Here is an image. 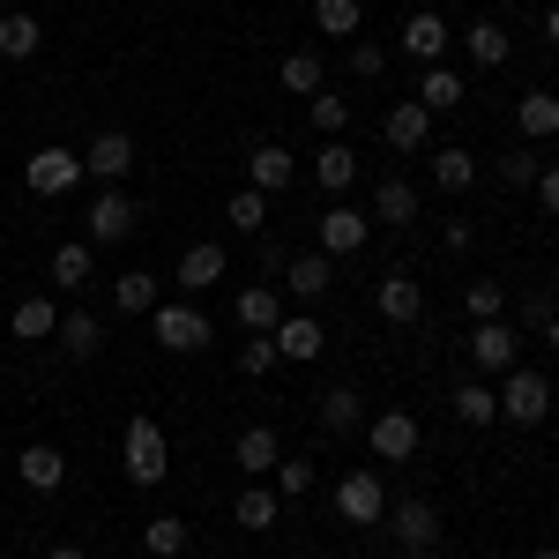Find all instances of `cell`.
I'll list each match as a JSON object with an SVG mask.
<instances>
[{
	"label": "cell",
	"instance_id": "obj_1",
	"mask_svg": "<svg viewBox=\"0 0 559 559\" xmlns=\"http://www.w3.org/2000/svg\"><path fill=\"white\" fill-rule=\"evenodd\" d=\"M120 463H128V485H165V471H173V440H165V426H157V418H128V432H120Z\"/></svg>",
	"mask_w": 559,
	"mask_h": 559
},
{
	"label": "cell",
	"instance_id": "obj_2",
	"mask_svg": "<svg viewBox=\"0 0 559 559\" xmlns=\"http://www.w3.org/2000/svg\"><path fill=\"white\" fill-rule=\"evenodd\" d=\"M23 187H31L38 202H52V194H75V187H83V150H60V142L31 150V157H23Z\"/></svg>",
	"mask_w": 559,
	"mask_h": 559
},
{
	"label": "cell",
	"instance_id": "obj_3",
	"mask_svg": "<svg viewBox=\"0 0 559 559\" xmlns=\"http://www.w3.org/2000/svg\"><path fill=\"white\" fill-rule=\"evenodd\" d=\"M500 418H508V426H545V418H552V381L530 373V366L500 373Z\"/></svg>",
	"mask_w": 559,
	"mask_h": 559
},
{
	"label": "cell",
	"instance_id": "obj_4",
	"mask_svg": "<svg viewBox=\"0 0 559 559\" xmlns=\"http://www.w3.org/2000/svg\"><path fill=\"white\" fill-rule=\"evenodd\" d=\"M150 336L165 350H210V313L202 306H187V299H157V313H150Z\"/></svg>",
	"mask_w": 559,
	"mask_h": 559
},
{
	"label": "cell",
	"instance_id": "obj_5",
	"mask_svg": "<svg viewBox=\"0 0 559 559\" xmlns=\"http://www.w3.org/2000/svg\"><path fill=\"white\" fill-rule=\"evenodd\" d=\"M418 440H426V426H418L411 411H381V418L366 426V448H373V463H411V455H418Z\"/></svg>",
	"mask_w": 559,
	"mask_h": 559
},
{
	"label": "cell",
	"instance_id": "obj_6",
	"mask_svg": "<svg viewBox=\"0 0 559 559\" xmlns=\"http://www.w3.org/2000/svg\"><path fill=\"white\" fill-rule=\"evenodd\" d=\"M336 515L358 522V530H366V522H381L388 515V485L373 471H344V477H336Z\"/></svg>",
	"mask_w": 559,
	"mask_h": 559
},
{
	"label": "cell",
	"instance_id": "obj_7",
	"mask_svg": "<svg viewBox=\"0 0 559 559\" xmlns=\"http://www.w3.org/2000/svg\"><path fill=\"white\" fill-rule=\"evenodd\" d=\"M373 306H381V321H395V329H418V321H426V284H418L411 269H388Z\"/></svg>",
	"mask_w": 559,
	"mask_h": 559
},
{
	"label": "cell",
	"instance_id": "obj_8",
	"mask_svg": "<svg viewBox=\"0 0 559 559\" xmlns=\"http://www.w3.org/2000/svg\"><path fill=\"white\" fill-rule=\"evenodd\" d=\"M471 366L477 373H515L522 366V336L508 321H477L471 329Z\"/></svg>",
	"mask_w": 559,
	"mask_h": 559
},
{
	"label": "cell",
	"instance_id": "obj_9",
	"mask_svg": "<svg viewBox=\"0 0 559 559\" xmlns=\"http://www.w3.org/2000/svg\"><path fill=\"white\" fill-rule=\"evenodd\" d=\"M134 173V142L120 128H105V134H90V150H83V179H97V187H120V179Z\"/></svg>",
	"mask_w": 559,
	"mask_h": 559
},
{
	"label": "cell",
	"instance_id": "obj_10",
	"mask_svg": "<svg viewBox=\"0 0 559 559\" xmlns=\"http://www.w3.org/2000/svg\"><path fill=\"white\" fill-rule=\"evenodd\" d=\"M388 530H395V545H403V552L411 559H426L432 545H440V515H432L426 500H395V508H388Z\"/></svg>",
	"mask_w": 559,
	"mask_h": 559
},
{
	"label": "cell",
	"instance_id": "obj_11",
	"mask_svg": "<svg viewBox=\"0 0 559 559\" xmlns=\"http://www.w3.org/2000/svg\"><path fill=\"white\" fill-rule=\"evenodd\" d=\"M269 344H276V358H292V366H313V358L329 350V329H321L313 313H284V321L269 329Z\"/></svg>",
	"mask_w": 559,
	"mask_h": 559
},
{
	"label": "cell",
	"instance_id": "obj_12",
	"mask_svg": "<svg viewBox=\"0 0 559 559\" xmlns=\"http://www.w3.org/2000/svg\"><path fill=\"white\" fill-rule=\"evenodd\" d=\"M83 224H90V247H120V239L134 231V202L120 194V187H97V202H90Z\"/></svg>",
	"mask_w": 559,
	"mask_h": 559
},
{
	"label": "cell",
	"instance_id": "obj_13",
	"mask_svg": "<svg viewBox=\"0 0 559 559\" xmlns=\"http://www.w3.org/2000/svg\"><path fill=\"white\" fill-rule=\"evenodd\" d=\"M388 150H403V157H418V150H426L432 142V112L426 105H418V97H403V105H388Z\"/></svg>",
	"mask_w": 559,
	"mask_h": 559
},
{
	"label": "cell",
	"instance_id": "obj_14",
	"mask_svg": "<svg viewBox=\"0 0 559 559\" xmlns=\"http://www.w3.org/2000/svg\"><path fill=\"white\" fill-rule=\"evenodd\" d=\"M247 187H261V194H284V187H299V157H292L284 142H261L254 157H247Z\"/></svg>",
	"mask_w": 559,
	"mask_h": 559
},
{
	"label": "cell",
	"instance_id": "obj_15",
	"mask_svg": "<svg viewBox=\"0 0 559 559\" xmlns=\"http://www.w3.org/2000/svg\"><path fill=\"white\" fill-rule=\"evenodd\" d=\"M15 477H23L31 492H60V485H68V455H60L52 440H31V448L15 455Z\"/></svg>",
	"mask_w": 559,
	"mask_h": 559
},
{
	"label": "cell",
	"instance_id": "obj_16",
	"mask_svg": "<svg viewBox=\"0 0 559 559\" xmlns=\"http://www.w3.org/2000/svg\"><path fill=\"white\" fill-rule=\"evenodd\" d=\"M231 463H239V477H261L284 463V440H276V426H239V440H231Z\"/></svg>",
	"mask_w": 559,
	"mask_h": 559
},
{
	"label": "cell",
	"instance_id": "obj_17",
	"mask_svg": "<svg viewBox=\"0 0 559 559\" xmlns=\"http://www.w3.org/2000/svg\"><path fill=\"white\" fill-rule=\"evenodd\" d=\"M515 128H522V142H552L559 134V90H522L515 97Z\"/></svg>",
	"mask_w": 559,
	"mask_h": 559
},
{
	"label": "cell",
	"instance_id": "obj_18",
	"mask_svg": "<svg viewBox=\"0 0 559 559\" xmlns=\"http://www.w3.org/2000/svg\"><path fill=\"white\" fill-rule=\"evenodd\" d=\"M8 336H15V344H52V336H60V306L52 299H15Z\"/></svg>",
	"mask_w": 559,
	"mask_h": 559
},
{
	"label": "cell",
	"instance_id": "obj_19",
	"mask_svg": "<svg viewBox=\"0 0 559 559\" xmlns=\"http://www.w3.org/2000/svg\"><path fill=\"white\" fill-rule=\"evenodd\" d=\"M366 231H373V224L350 210V202H336V210L321 216V254H329V261H336V254H358V247H366Z\"/></svg>",
	"mask_w": 559,
	"mask_h": 559
},
{
	"label": "cell",
	"instance_id": "obj_20",
	"mask_svg": "<svg viewBox=\"0 0 559 559\" xmlns=\"http://www.w3.org/2000/svg\"><path fill=\"white\" fill-rule=\"evenodd\" d=\"M224 247L216 239H194L187 254H179V292H210V284H224Z\"/></svg>",
	"mask_w": 559,
	"mask_h": 559
},
{
	"label": "cell",
	"instance_id": "obj_21",
	"mask_svg": "<svg viewBox=\"0 0 559 559\" xmlns=\"http://www.w3.org/2000/svg\"><path fill=\"white\" fill-rule=\"evenodd\" d=\"M276 321H284V292L276 284H247L239 292V336H269Z\"/></svg>",
	"mask_w": 559,
	"mask_h": 559
},
{
	"label": "cell",
	"instance_id": "obj_22",
	"mask_svg": "<svg viewBox=\"0 0 559 559\" xmlns=\"http://www.w3.org/2000/svg\"><path fill=\"white\" fill-rule=\"evenodd\" d=\"M403 52H411V60H426V68H440V52H448V23H440V15H432V8H418V15H411V23H403Z\"/></svg>",
	"mask_w": 559,
	"mask_h": 559
},
{
	"label": "cell",
	"instance_id": "obj_23",
	"mask_svg": "<svg viewBox=\"0 0 559 559\" xmlns=\"http://www.w3.org/2000/svg\"><path fill=\"white\" fill-rule=\"evenodd\" d=\"M329 284H336V269H329V254H321V247L284 261V292H292V299H321Z\"/></svg>",
	"mask_w": 559,
	"mask_h": 559
},
{
	"label": "cell",
	"instance_id": "obj_24",
	"mask_svg": "<svg viewBox=\"0 0 559 559\" xmlns=\"http://www.w3.org/2000/svg\"><path fill=\"white\" fill-rule=\"evenodd\" d=\"M313 179H321L329 194H350V187H358V150H350L344 134H336V142H321V157H313Z\"/></svg>",
	"mask_w": 559,
	"mask_h": 559
},
{
	"label": "cell",
	"instance_id": "obj_25",
	"mask_svg": "<svg viewBox=\"0 0 559 559\" xmlns=\"http://www.w3.org/2000/svg\"><path fill=\"white\" fill-rule=\"evenodd\" d=\"M90 269H97V247L90 239H60L52 247V284L60 292H90Z\"/></svg>",
	"mask_w": 559,
	"mask_h": 559
},
{
	"label": "cell",
	"instance_id": "obj_26",
	"mask_svg": "<svg viewBox=\"0 0 559 559\" xmlns=\"http://www.w3.org/2000/svg\"><path fill=\"white\" fill-rule=\"evenodd\" d=\"M38 45H45V23L31 8H8V15H0V60H31Z\"/></svg>",
	"mask_w": 559,
	"mask_h": 559
},
{
	"label": "cell",
	"instance_id": "obj_27",
	"mask_svg": "<svg viewBox=\"0 0 559 559\" xmlns=\"http://www.w3.org/2000/svg\"><path fill=\"white\" fill-rule=\"evenodd\" d=\"M455 418H463V426H477V432L500 426V388L485 381V373H477V381H463V388H455Z\"/></svg>",
	"mask_w": 559,
	"mask_h": 559
},
{
	"label": "cell",
	"instance_id": "obj_28",
	"mask_svg": "<svg viewBox=\"0 0 559 559\" xmlns=\"http://www.w3.org/2000/svg\"><path fill=\"white\" fill-rule=\"evenodd\" d=\"M463 52H471L477 68H508V52H515V38L492 23V15H477L471 31H463Z\"/></svg>",
	"mask_w": 559,
	"mask_h": 559
},
{
	"label": "cell",
	"instance_id": "obj_29",
	"mask_svg": "<svg viewBox=\"0 0 559 559\" xmlns=\"http://www.w3.org/2000/svg\"><path fill=\"white\" fill-rule=\"evenodd\" d=\"M321 38H366V0H313Z\"/></svg>",
	"mask_w": 559,
	"mask_h": 559
},
{
	"label": "cell",
	"instance_id": "obj_30",
	"mask_svg": "<svg viewBox=\"0 0 559 559\" xmlns=\"http://www.w3.org/2000/svg\"><path fill=\"white\" fill-rule=\"evenodd\" d=\"M187 545H194V530L179 515H150L142 522V552L150 559H187Z\"/></svg>",
	"mask_w": 559,
	"mask_h": 559
},
{
	"label": "cell",
	"instance_id": "obj_31",
	"mask_svg": "<svg viewBox=\"0 0 559 559\" xmlns=\"http://www.w3.org/2000/svg\"><path fill=\"white\" fill-rule=\"evenodd\" d=\"M432 187H448V194H471V187H477V157L463 150V142L432 150Z\"/></svg>",
	"mask_w": 559,
	"mask_h": 559
},
{
	"label": "cell",
	"instance_id": "obj_32",
	"mask_svg": "<svg viewBox=\"0 0 559 559\" xmlns=\"http://www.w3.org/2000/svg\"><path fill=\"white\" fill-rule=\"evenodd\" d=\"M411 97H418L426 112H455V105H463V75H455V68H426Z\"/></svg>",
	"mask_w": 559,
	"mask_h": 559
},
{
	"label": "cell",
	"instance_id": "obj_33",
	"mask_svg": "<svg viewBox=\"0 0 559 559\" xmlns=\"http://www.w3.org/2000/svg\"><path fill=\"white\" fill-rule=\"evenodd\" d=\"M373 216L381 224H418V187L411 179H381L373 187Z\"/></svg>",
	"mask_w": 559,
	"mask_h": 559
},
{
	"label": "cell",
	"instance_id": "obj_34",
	"mask_svg": "<svg viewBox=\"0 0 559 559\" xmlns=\"http://www.w3.org/2000/svg\"><path fill=\"white\" fill-rule=\"evenodd\" d=\"M60 350L68 358H97L105 350V321L97 313H60Z\"/></svg>",
	"mask_w": 559,
	"mask_h": 559
},
{
	"label": "cell",
	"instance_id": "obj_35",
	"mask_svg": "<svg viewBox=\"0 0 559 559\" xmlns=\"http://www.w3.org/2000/svg\"><path fill=\"white\" fill-rule=\"evenodd\" d=\"M112 299H120V313H157V299H165V284H157L150 269H128V276L112 284Z\"/></svg>",
	"mask_w": 559,
	"mask_h": 559
},
{
	"label": "cell",
	"instance_id": "obj_36",
	"mask_svg": "<svg viewBox=\"0 0 559 559\" xmlns=\"http://www.w3.org/2000/svg\"><path fill=\"white\" fill-rule=\"evenodd\" d=\"M276 83L292 90V97H313V90H329V68H321V52H292L276 68Z\"/></svg>",
	"mask_w": 559,
	"mask_h": 559
},
{
	"label": "cell",
	"instance_id": "obj_37",
	"mask_svg": "<svg viewBox=\"0 0 559 559\" xmlns=\"http://www.w3.org/2000/svg\"><path fill=\"white\" fill-rule=\"evenodd\" d=\"M306 120L336 142V134L350 128V97H344V90H313V97H306Z\"/></svg>",
	"mask_w": 559,
	"mask_h": 559
},
{
	"label": "cell",
	"instance_id": "obj_38",
	"mask_svg": "<svg viewBox=\"0 0 559 559\" xmlns=\"http://www.w3.org/2000/svg\"><path fill=\"white\" fill-rule=\"evenodd\" d=\"M276 515H284V500H276V492L239 485V530H276Z\"/></svg>",
	"mask_w": 559,
	"mask_h": 559
},
{
	"label": "cell",
	"instance_id": "obj_39",
	"mask_svg": "<svg viewBox=\"0 0 559 559\" xmlns=\"http://www.w3.org/2000/svg\"><path fill=\"white\" fill-rule=\"evenodd\" d=\"M358 418H366V411H358V388H329V395H321V426L329 432H358Z\"/></svg>",
	"mask_w": 559,
	"mask_h": 559
},
{
	"label": "cell",
	"instance_id": "obj_40",
	"mask_svg": "<svg viewBox=\"0 0 559 559\" xmlns=\"http://www.w3.org/2000/svg\"><path fill=\"white\" fill-rule=\"evenodd\" d=\"M463 313H471V321H508V292H500L492 276H477L471 292H463Z\"/></svg>",
	"mask_w": 559,
	"mask_h": 559
},
{
	"label": "cell",
	"instance_id": "obj_41",
	"mask_svg": "<svg viewBox=\"0 0 559 559\" xmlns=\"http://www.w3.org/2000/svg\"><path fill=\"white\" fill-rule=\"evenodd\" d=\"M224 216H231L239 231H261V224H269V194H261V187H231V202H224Z\"/></svg>",
	"mask_w": 559,
	"mask_h": 559
},
{
	"label": "cell",
	"instance_id": "obj_42",
	"mask_svg": "<svg viewBox=\"0 0 559 559\" xmlns=\"http://www.w3.org/2000/svg\"><path fill=\"white\" fill-rule=\"evenodd\" d=\"M306 492H313V463L306 455H284L276 463V500H306Z\"/></svg>",
	"mask_w": 559,
	"mask_h": 559
},
{
	"label": "cell",
	"instance_id": "obj_43",
	"mask_svg": "<svg viewBox=\"0 0 559 559\" xmlns=\"http://www.w3.org/2000/svg\"><path fill=\"white\" fill-rule=\"evenodd\" d=\"M492 165H500V179H508V187H537V173H545L530 142H522V150H508V157H492Z\"/></svg>",
	"mask_w": 559,
	"mask_h": 559
},
{
	"label": "cell",
	"instance_id": "obj_44",
	"mask_svg": "<svg viewBox=\"0 0 559 559\" xmlns=\"http://www.w3.org/2000/svg\"><path fill=\"white\" fill-rule=\"evenodd\" d=\"M239 373H247V381L276 373V344H269V336H247V344H239Z\"/></svg>",
	"mask_w": 559,
	"mask_h": 559
},
{
	"label": "cell",
	"instance_id": "obj_45",
	"mask_svg": "<svg viewBox=\"0 0 559 559\" xmlns=\"http://www.w3.org/2000/svg\"><path fill=\"white\" fill-rule=\"evenodd\" d=\"M381 68H388V52H381V45L350 38V75H358V83H373V75H381Z\"/></svg>",
	"mask_w": 559,
	"mask_h": 559
},
{
	"label": "cell",
	"instance_id": "obj_46",
	"mask_svg": "<svg viewBox=\"0 0 559 559\" xmlns=\"http://www.w3.org/2000/svg\"><path fill=\"white\" fill-rule=\"evenodd\" d=\"M530 194H537V210H552V216H559V165H545V173H537V187H530Z\"/></svg>",
	"mask_w": 559,
	"mask_h": 559
},
{
	"label": "cell",
	"instance_id": "obj_47",
	"mask_svg": "<svg viewBox=\"0 0 559 559\" xmlns=\"http://www.w3.org/2000/svg\"><path fill=\"white\" fill-rule=\"evenodd\" d=\"M552 313H559V306H552V292H530V299H522V321H530V329H545Z\"/></svg>",
	"mask_w": 559,
	"mask_h": 559
},
{
	"label": "cell",
	"instance_id": "obj_48",
	"mask_svg": "<svg viewBox=\"0 0 559 559\" xmlns=\"http://www.w3.org/2000/svg\"><path fill=\"white\" fill-rule=\"evenodd\" d=\"M545 45L559 52V8H545Z\"/></svg>",
	"mask_w": 559,
	"mask_h": 559
},
{
	"label": "cell",
	"instance_id": "obj_49",
	"mask_svg": "<svg viewBox=\"0 0 559 559\" xmlns=\"http://www.w3.org/2000/svg\"><path fill=\"white\" fill-rule=\"evenodd\" d=\"M45 559H90V552H83V545H52Z\"/></svg>",
	"mask_w": 559,
	"mask_h": 559
},
{
	"label": "cell",
	"instance_id": "obj_50",
	"mask_svg": "<svg viewBox=\"0 0 559 559\" xmlns=\"http://www.w3.org/2000/svg\"><path fill=\"white\" fill-rule=\"evenodd\" d=\"M545 344H552V350H559V313H552V321H545Z\"/></svg>",
	"mask_w": 559,
	"mask_h": 559
},
{
	"label": "cell",
	"instance_id": "obj_51",
	"mask_svg": "<svg viewBox=\"0 0 559 559\" xmlns=\"http://www.w3.org/2000/svg\"><path fill=\"white\" fill-rule=\"evenodd\" d=\"M530 559H559V545H537V552H530Z\"/></svg>",
	"mask_w": 559,
	"mask_h": 559
}]
</instances>
